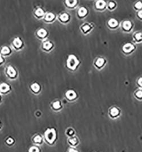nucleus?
I'll return each mask as SVG.
<instances>
[{
  "label": "nucleus",
  "mask_w": 142,
  "mask_h": 152,
  "mask_svg": "<svg viewBox=\"0 0 142 152\" xmlns=\"http://www.w3.org/2000/svg\"><path fill=\"white\" fill-rule=\"evenodd\" d=\"M44 139L48 145L52 146L54 145L57 139L56 132L54 128H48L44 132Z\"/></svg>",
  "instance_id": "1"
},
{
  "label": "nucleus",
  "mask_w": 142,
  "mask_h": 152,
  "mask_svg": "<svg viewBox=\"0 0 142 152\" xmlns=\"http://www.w3.org/2000/svg\"><path fill=\"white\" fill-rule=\"evenodd\" d=\"M131 27V23L129 21H125L123 22V28L126 30H129Z\"/></svg>",
  "instance_id": "21"
},
{
  "label": "nucleus",
  "mask_w": 142,
  "mask_h": 152,
  "mask_svg": "<svg viewBox=\"0 0 142 152\" xmlns=\"http://www.w3.org/2000/svg\"><path fill=\"white\" fill-rule=\"evenodd\" d=\"M37 34L41 38H44L46 36V35L47 34V31L44 29V28H41L40 30H39L37 32Z\"/></svg>",
  "instance_id": "10"
},
{
  "label": "nucleus",
  "mask_w": 142,
  "mask_h": 152,
  "mask_svg": "<svg viewBox=\"0 0 142 152\" xmlns=\"http://www.w3.org/2000/svg\"><path fill=\"white\" fill-rule=\"evenodd\" d=\"M31 88L35 92H38L40 90V86L38 83H34L31 86Z\"/></svg>",
  "instance_id": "15"
},
{
  "label": "nucleus",
  "mask_w": 142,
  "mask_h": 152,
  "mask_svg": "<svg viewBox=\"0 0 142 152\" xmlns=\"http://www.w3.org/2000/svg\"><path fill=\"white\" fill-rule=\"evenodd\" d=\"M79 63V61L75 56L70 55L68 56L67 59V66L68 68L72 69H75L76 67L78 66Z\"/></svg>",
  "instance_id": "2"
},
{
  "label": "nucleus",
  "mask_w": 142,
  "mask_h": 152,
  "mask_svg": "<svg viewBox=\"0 0 142 152\" xmlns=\"http://www.w3.org/2000/svg\"><path fill=\"white\" fill-rule=\"evenodd\" d=\"M55 18V15L52 13H48L46 15L45 20L47 21H52Z\"/></svg>",
  "instance_id": "17"
},
{
  "label": "nucleus",
  "mask_w": 142,
  "mask_h": 152,
  "mask_svg": "<svg viewBox=\"0 0 142 152\" xmlns=\"http://www.w3.org/2000/svg\"><path fill=\"white\" fill-rule=\"evenodd\" d=\"M82 29L83 30L85 31V32H87L88 30H89L90 29V26L88 25H85V26H84L82 27Z\"/></svg>",
  "instance_id": "28"
},
{
  "label": "nucleus",
  "mask_w": 142,
  "mask_h": 152,
  "mask_svg": "<svg viewBox=\"0 0 142 152\" xmlns=\"http://www.w3.org/2000/svg\"><path fill=\"white\" fill-rule=\"evenodd\" d=\"M13 44L17 48H20L22 45V42L19 38H16L14 40Z\"/></svg>",
  "instance_id": "9"
},
{
  "label": "nucleus",
  "mask_w": 142,
  "mask_h": 152,
  "mask_svg": "<svg viewBox=\"0 0 142 152\" xmlns=\"http://www.w3.org/2000/svg\"><path fill=\"white\" fill-rule=\"evenodd\" d=\"M66 4L67 5L68 7H73L76 5V4L77 3V1L76 0H74V1H66Z\"/></svg>",
  "instance_id": "22"
},
{
  "label": "nucleus",
  "mask_w": 142,
  "mask_h": 152,
  "mask_svg": "<svg viewBox=\"0 0 142 152\" xmlns=\"http://www.w3.org/2000/svg\"><path fill=\"white\" fill-rule=\"evenodd\" d=\"M28 152H41V148L38 146L34 145L28 149Z\"/></svg>",
  "instance_id": "12"
},
{
  "label": "nucleus",
  "mask_w": 142,
  "mask_h": 152,
  "mask_svg": "<svg viewBox=\"0 0 142 152\" xmlns=\"http://www.w3.org/2000/svg\"><path fill=\"white\" fill-rule=\"evenodd\" d=\"M136 95L139 97H142V91H139L136 92Z\"/></svg>",
  "instance_id": "32"
},
{
  "label": "nucleus",
  "mask_w": 142,
  "mask_h": 152,
  "mask_svg": "<svg viewBox=\"0 0 142 152\" xmlns=\"http://www.w3.org/2000/svg\"><path fill=\"white\" fill-rule=\"evenodd\" d=\"M123 50L125 52H130V51H131L133 48H134V46L131 44V43H126L124 46H123Z\"/></svg>",
  "instance_id": "11"
},
{
  "label": "nucleus",
  "mask_w": 142,
  "mask_h": 152,
  "mask_svg": "<svg viewBox=\"0 0 142 152\" xmlns=\"http://www.w3.org/2000/svg\"><path fill=\"white\" fill-rule=\"evenodd\" d=\"M105 2L104 1H98L97 2H96V7L98 9H102L103 7H105Z\"/></svg>",
  "instance_id": "18"
},
{
  "label": "nucleus",
  "mask_w": 142,
  "mask_h": 152,
  "mask_svg": "<svg viewBox=\"0 0 142 152\" xmlns=\"http://www.w3.org/2000/svg\"><path fill=\"white\" fill-rule=\"evenodd\" d=\"M53 108H54L55 110H59L61 108V104L60 102L59 101H57V102H55L54 103H53Z\"/></svg>",
  "instance_id": "26"
},
{
  "label": "nucleus",
  "mask_w": 142,
  "mask_h": 152,
  "mask_svg": "<svg viewBox=\"0 0 142 152\" xmlns=\"http://www.w3.org/2000/svg\"><path fill=\"white\" fill-rule=\"evenodd\" d=\"M66 135L68 137V138L69 137H72L75 136V131L74 129L72 128H69L67 131H66Z\"/></svg>",
  "instance_id": "8"
},
{
  "label": "nucleus",
  "mask_w": 142,
  "mask_h": 152,
  "mask_svg": "<svg viewBox=\"0 0 142 152\" xmlns=\"http://www.w3.org/2000/svg\"><path fill=\"white\" fill-rule=\"evenodd\" d=\"M67 152H79L75 148H69Z\"/></svg>",
  "instance_id": "31"
},
{
  "label": "nucleus",
  "mask_w": 142,
  "mask_h": 152,
  "mask_svg": "<svg viewBox=\"0 0 142 152\" xmlns=\"http://www.w3.org/2000/svg\"><path fill=\"white\" fill-rule=\"evenodd\" d=\"M43 48L46 50H50V48H52V44L50 42H46L43 43Z\"/></svg>",
  "instance_id": "19"
},
{
  "label": "nucleus",
  "mask_w": 142,
  "mask_h": 152,
  "mask_svg": "<svg viewBox=\"0 0 142 152\" xmlns=\"http://www.w3.org/2000/svg\"><path fill=\"white\" fill-rule=\"evenodd\" d=\"M109 7H115V4L113 2H110L109 3Z\"/></svg>",
  "instance_id": "33"
},
{
  "label": "nucleus",
  "mask_w": 142,
  "mask_h": 152,
  "mask_svg": "<svg viewBox=\"0 0 142 152\" xmlns=\"http://www.w3.org/2000/svg\"><path fill=\"white\" fill-rule=\"evenodd\" d=\"M109 25L110 26L114 28L118 25V22L114 19H111L110 21H109Z\"/></svg>",
  "instance_id": "20"
},
{
  "label": "nucleus",
  "mask_w": 142,
  "mask_h": 152,
  "mask_svg": "<svg viewBox=\"0 0 142 152\" xmlns=\"http://www.w3.org/2000/svg\"><path fill=\"white\" fill-rule=\"evenodd\" d=\"M7 73L9 75V76L12 77H14L16 75V71L14 69L13 67L12 66H9L7 68Z\"/></svg>",
  "instance_id": "6"
},
{
  "label": "nucleus",
  "mask_w": 142,
  "mask_h": 152,
  "mask_svg": "<svg viewBox=\"0 0 142 152\" xmlns=\"http://www.w3.org/2000/svg\"><path fill=\"white\" fill-rule=\"evenodd\" d=\"M10 89L9 85L7 83H2L0 84V91L2 92H7Z\"/></svg>",
  "instance_id": "7"
},
{
  "label": "nucleus",
  "mask_w": 142,
  "mask_h": 152,
  "mask_svg": "<svg viewBox=\"0 0 142 152\" xmlns=\"http://www.w3.org/2000/svg\"><path fill=\"white\" fill-rule=\"evenodd\" d=\"M136 8H138V9H141L142 7V3L141 2H138L135 4Z\"/></svg>",
  "instance_id": "29"
},
{
  "label": "nucleus",
  "mask_w": 142,
  "mask_h": 152,
  "mask_svg": "<svg viewBox=\"0 0 142 152\" xmlns=\"http://www.w3.org/2000/svg\"><path fill=\"white\" fill-rule=\"evenodd\" d=\"M3 61H4V60H3V58H2V57L1 56V55L0 54V63L2 62Z\"/></svg>",
  "instance_id": "36"
},
{
  "label": "nucleus",
  "mask_w": 142,
  "mask_h": 152,
  "mask_svg": "<svg viewBox=\"0 0 142 152\" xmlns=\"http://www.w3.org/2000/svg\"><path fill=\"white\" fill-rule=\"evenodd\" d=\"M66 96L68 99L72 100V99H74V98H76L77 95L74 90H69L66 92Z\"/></svg>",
  "instance_id": "5"
},
{
  "label": "nucleus",
  "mask_w": 142,
  "mask_h": 152,
  "mask_svg": "<svg viewBox=\"0 0 142 152\" xmlns=\"http://www.w3.org/2000/svg\"><path fill=\"white\" fill-rule=\"evenodd\" d=\"M1 122H0V128H1Z\"/></svg>",
  "instance_id": "37"
},
{
  "label": "nucleus",
  "mask_w": 142,
  "mask_h": 152,
  "mask_svg": "<svg viewBox=\"0 0 142 152\" xmlns=\"http://www.w3.org/2000/svg\"><path fill=\"white\" fill-rule=\"evenodd\" d=\"M135 38L136 39L140 40L142 38V35L141 33H137L135 35Z\"/></svg>",
  "instance_id": "30"
},
{
  "label": "nucleus",
  "mask_w": 142,
  "mask_h": 152,
  "mask_svg": "<svg viewBox=\"0 0 142 152\" xmlns=\"http://www.w3.org/2000/svg\"><path fill=\"white\" fill-rule=\"evenodd\" d=\"M138 15L139 17L142 18V10H141L139 13H138Z\"/></svg>",
  "instance_id": "35"
},
{
  "label": "nucleus",
  "mask_w": 142,
  "mask_h": 152,
  "mask_svg": "<svg viewBox=\"0 0 142 152\" xmlns=\"http://www.w3.org/2000/svg\"><path fill=\"white\" fill-rule=\"evenodd\" d=\"M44 11L41 9V8H39L36 11H35V14L38 16V17H41V16H43L44 15Z\"/></svg>",
  "instance_id": "27"
},
{
  "label": "nucleus",
  "mask_w": 142,
  "mask_h": 152,
  "mask_svg": "<svg viewBox=\"0 0 142 152\" xmlns=\"http://www.w3.org/2000/svg\"><path fill=\"white\" fill-rule=\"evenodd\" d=\"M138 83H139L141 86H142V77L139 78V80H138Z\"/></svg>",
  "instance_id": "34"
},
{
  "label": "nucleus",
  "mask_w": 142,
  "mask_h": 152,
  "mask_svg": "<svg viewBox=\"0 0 142 152\" xmlns=\"http://www.w3.org/2000/svg\"><path fill=\"white\" fill-rule=\"evenodd\" d=\"M10 52V50L9 49V48L7 46H4L3 47L2 50H1V53L2 54H9Z\"/></svg>",
  "instance_id": "25"
},
{
  "label": "nucleus",
  "mask_w": 142,
  "mask_h": 152,
  "mask_svg": "<svg viewBox=\"0 0 142 152\" xmlns=\"http://www.w3.org/2000/svg\"><path fill=\"white\" fill-rule=\"evenodd\" d=\"M44 139L40 134H35L32 138L33 143L34 145L38 146H40L41 145H43L44 143Z\"/></svg>",
  "instance_id": "3"
},
{
  "label": "nucleus",
  "mask_w": 142,
  "mask_h": 152,
  "mask_svg": "<svg viewBox=\"0 0 142 152\" xmlns=\"http://www.w3.org/2000/svg\"><path fill=\"white\" fill-rule=\"evenodd\" d=\"M5 144L9 146H12L15 144V140L11 137H9L5 140Z\"/></svg>",
  "instance_id": "14"
},
{
  "label": "nucleus",
  "mask_w": 142,
  "mask_h": 152,
  "mask_svg": "<svg viewBox=\"0 0 142 152\" xmlns=\"http://www.w3.org/2000/svg\"><path fill=\"white\" fill-rule=\"evenodd\" d=\"M60 18L61 21H63V22H66L69 20V15L67 13H63L60 15Z\"/></svg>",
  "instance_id": "23"
},
{
  "label": "nucleus",
  "mask_w": 142,
  "mask_h": 152,
  "mask_svg": "<svg viewBox=\"0 0 142 152\" xmlns=\"http://www.w3.org/2000/svg\"><path fill=\"white\" fill-rule=\"evenodd\" d=\"M104 62H105V61L103 58H98L96 61V65L98 67H101L102 66H103Z\"/></svg>",
  "instance_id": "24"
},
{
  "label": "nucleus",
  "mask_w": 142,
  "mask_h": 152,
  "mask_svg": "<svg viewBox=\"0 0 142 152\" xmlns=\"http://www.w3.org/2000/svg\"><path fill=\"white\" fill-rule=\"evenodd\" d=\"M79 15L80 16V17H84L85 16L87 13V10L86 8L85 7H82L79 9Z\"/></svg>",
  "instance_id": "16"
},
{
  "label": "nucleus",
  "mask_w": 142,
  "mask_h": 152,
  "mask_svg": "<svg viewBox=\"0 0 142 152\" xmlns=\"http://www.w3.org/2000/svg\"><path fill=\"white\" fill-rule=\"evenodd\" d=\"M68 145L71 148H75L80 144V140L77 136H74L72 137H69L67 140Z\"/></svg>",
  "instance_id": "4"
},
{
  "label": "nucleus",
  "mask_w": 142,
  "mask_h": 152,
  "mask_svg": "<svg viewBox=\"0 0 142 152\" xmlns=\"http://www.w3.org/2000/svg\"><path fill=\"white\" fill-rule=\"evenodd\" d=\"M119 111L118 110V109H117L115 107L111 108L110 110V115L113 118L119 115Z\"/></svg>",
  "instance_id": "13"
}]
</instances>
